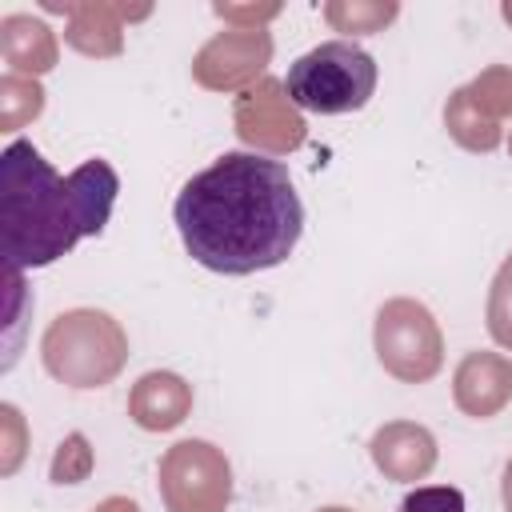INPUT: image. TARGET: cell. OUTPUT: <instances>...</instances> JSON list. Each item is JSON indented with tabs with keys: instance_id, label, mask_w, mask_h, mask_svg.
I'll list each match as a JSON object with an SVG mask.
<instances>
[{
	"instance_id": "8",
	"label": "cell",
	"mask_w": 512,
	"mask_h": 512,
	"mask_svg": "<svg viewBox=\"0 0 512 512\" xmlns=\"http://www.w3.org/2000/svg\"><path fill=\"white\" fill-rule=\"evenodd\" d=\"M268 60H272L268 28H228L216 32L192 56V80L212 92H248L264 80Z\"/></svg>"
},
{
	"instance_id": "13",
	"label": "cell",
	"mask_w": 512,
	"mask_h": 512,
	"mask_svg": "<svg viewBox=\"0 0 512 512\" xmlns=\"http://www.w3.org/2000/svg\"><path fill=\"white\" fill-rule=\"evenodd\" d=\"M48 12H64V40L80 52V56H120L124 48V16L120 4H104V0H84V4H44Z\"/></svg>"
},
{
	"instance_id": "3",
	"label": "cell",
	"mask_w": 512,
	"mask_h": 512,
	"mask_svg": "<svg viewBox=\"0 0 512 512\" xmlns=\"http://www.w3.org/2000/svg\"><path fill=\"white\" fill-rule=\"evenodd\" d=\"M40 360L64 388H104L128 364V332L104 308H68L44 328Z\"/></svg>"
},
{
	"instance_id": "9",
	"label": "cell",
	"mask_w": 512,
	"mask_h": 512,
	"mask_svg": "<svg viewBox=\"0 0 512 512\" xmlns=\"http://www.w3.org/2000/svg\"><path fill=\"white\" fill-rule=\"evenodd\" d=\"M368 456L376 464V472L384 480L396 484H416L436 468V436L424 424L412 420H388L372 432L368 440Z\"/></svg>"
},
{
	"instance_id": "7",
	"label": "cell",
	"mask_w": 512,
	"mask_h": 512,
	"mask_svg": "<svg viewBox=\"0 0 512 512\" xmlns=\"http://www.w3.org/2000/svg\"><path fill=\"white\" fill-rule=\"evenodd\" d=\"M232 124H236V136L252 152L272 156V160L292 152V148H300L304 136H308V124H304L300 108L288 100L284 80H272V76H264L256 88L236 96Z\"/></svg>"
},
{
	"instance_id": "22",
	"label": "cell",
	"mask_w": 512,
	"mask_h": 512,
	"mask_svg": "<svg viewBox=\"0 0 512 512\" xmlns=\"http://www.w3.org/2000/svg\"><path fill=\"white\" fill-rule=\"evenodd\" d=\"M212 12L232 28H264V20L280 16V4H212Z\"/></svg>"
},
{
	"instance_id": "25",
	"label": "cell",
	"mask_w": 512,
	"mask_h": 512,
	"mask_svg": "<svg viewBox=\"0 0 512 512\" xmlns=\"http://www.w3.org/2000/svg\"><path fill=\"white\" fill-rule=\"evenodd\" d=\"M316 512H356V508H344V504H328V508H316Z\"/></svg>"
},
{
	"instance_id": "26",
	"label": "cell",
	"mask_w": 512,
	"mask_h": 512,
	"mask_svg": "<svg viewBox=\"0 0 512 512\" xmlns=\"http://www.w3.org/2000/svg\"><path fill=\"white\" fill-rule=\"evenodd\" d=\"M500 16H504V20H508V24H512V0H508V4H504V8H500Z\"/></svg>"
},
{
	"instance_id": "11",
	"label": "cell",
	"mask_w": 512,
	"mask_h": 512,
	"mask_svg": "<svg viewBox=\"0 0 512 512\" xmlns=\"http://www.w3.org/2000/svg\"><path fill=\"white\" fill-rule=\"evenodd\" d=\"M192 412V384L176 372H144L128 392V416L144 432H172Z\"/></svg>"
},
{
	"instance_id": "2",
	"label": "cell",
	"mask_w": 512,
	"mask_h": 512,
	"mask_svg": "<svg viewBox=\"0 0 512 512\" xmlns=\"http://www.w3.org/2000/svg\"><path fill=\"white\" fill-rule=\"evenodd\" d=\"M120 176L108 160H84L60 176L32 140L0 152V232L8 272L48 268L112 220Z\"/></svg>"
},
{
	"instance_id": "4",
	"label": "cell",
	"mask_w": 512,
	"mask_h": 512,
	"mask_svg": "<svg viewBox=\"0 0 512 512\" xmlns=\"http://www.w3.org/2000/svg\"><path fill=\"white\" fill-rule=\"evenodd\" d=\"M284 92L304 112H360L376 92V60L352 40H324L288 64Z\"/></svg>"
},
{
	"instance_id": "16",
	"label": "cell",
	"mask_w": 512,
	"mask_h": 512,
	"mask_svg": "<svg viewBox=\"0 0 512 512\" xmlns=\"http://www.w3.org/2000/svg\"><path fill=\"white\" fill-rule=\"evenodd\" d=\"M44 112V88L32 76H0V132H16Z\"/></svg>"
},
{
	"instance_id": "15",
	"label": "cell",
	"mask_w": 512,
	"mask_h": 512,
	"mask_svg": "<svg viewBox=\"0 0 512 512\" xmlns=\"http://www.w3.org/2000/svg\"><path fill=\"white\" fill-rule=\"evenodd\" d=\"M396 16H400V4L396 0H328L324 4V20L336 32H348V36L384 32Z\"/></svg>"
},
{
	"instance_id": "27",
	"label": "cell",
	"mask_w": 512,
	"mask_h": 512,
	"mask_svg": "<svg viewBox=\"0 0 512 512\" xmlns=\"http://www.w3.org/2000/svg\"><path fill=\"white\" fill-rule=\"evenodd\" d=\"M508 152H512V136H508Z\"/></svg>"
},
{
	"instance_id": "14",
	"label": "cell",
	"mask_w": 512,
	"mask_h": 512,
	"mask_svg": "<svg viewBox=\"0 0 512 512\" xmlns=\"http://www.w3.org/2000/svg\"><path fill=\"white\" fill-rule=\"evenodd\" d=\"M444 128L468 152H496L500 140H504L500 120H492L488 112H480L476 100L468 96V88H456L448 96V104H444Z\"/></svg>"
},
{
	"instance_id": "6",
	"label": "cell",
	"mask_w": 512,
	"mask_h": 512,
	"mask_svg": "<svg viewBox=\"0 0 512 512\" xmlns=\"http://www.w3.org/2000/svg\"><path fill=\"white\" fill-rule=\"evenodd\" d=\"M168 512H224L232 504V464L208 440H176L156 464Z\"/></svg>"
},
{
	"instance_id": "12",
	"label": "cell",
	"mask_w": 512,
	"mask_h": 512,
	"mask_svg": "<svg viewBox=\"0 0 512 512\" xmlns=\"http://www.w3.org/2000/svg\"><path fill=\"white\" fill-rule=\"evenodd\" d=\"M0 56H4L12 76L40 80L44 72L56 68L60 40H56V32L44 20H36L28 12H12V16L0 20Z\"/></svg>"
},
{
	"instance_id": "20",
	"label": "cell",
	"mask_w": 512,
	"mask_h": 512,
	"mask_svg": "<svg viewBox=\"0 0 512 512\" xmlns=\"http://www.w3.org/2000/svg\"><path fill=\"white\" fill-rule=\"evenodd\" d=\"M28 448V424L16 404H0V472L12 476Z\"/></svg>"
},
{
	"instance_id": "1",
	"label": "cell",
	"mask_w": 512,
	"mask_h": 512,
	"mask_svg": "<svg viewBox=\"0 0 512 512\" xmlns=\"http://www.w3.org/2000/svg\"><path fill=\"white\" fill-rule=\"evenodd\" d=\"M172 216L184 252L220 276L284 264L304 232V204L288 168L260 152L216 156L180 188Z\"/></svg>"
},
{
	"instance_id": "23",
	"label": "cell",
	"mask_w": 512,
	"mask_h": 512,
	"mask_svg": "<svg viewBox=\"0 0 512 512\" xmlns=\"http://www.w3.org/2000/svg\"><path fill=\"white\" fill-rule=\"evenodd\" d=\"M92 512H140V504L132 496H104L100 504H92Z\"/></svg>"
},
{
	"instance_id": "17",
	"label": "cell",
	"mask_w": 512,
	"mask_h": 512,
	"mask_svg": "<svg viewBox=\"0 0 512 512\" xmlns=\"http://www.w3.org/2000/svg\"><path fill=\"white\" fill-rule=\"evenodd\" d=\"M484 324H488V336H492L504 352H512V252L504 256V264H500L496 276H492Z\"/></svg>"
},
{
	"instance_id": "18",
	"label": "cell",
	"mask_w": 512,
	"mask_h": 512,
	"mask_svg": "<svg viewBox=\"0 0 512 512\" xmlns=\"http://www.w3.org/2000/svg\"><path fill=\"white\" fill-rule=\"evenodd\" d=\"M464 88H468V96L476 100V108L488 112L492 120L512 116V68H508V64L484 68V72H480L472 84H464Z\"/></svg>"
},
{
	"instance_id": "5",
	"label": "cell",
	"mask_w": 512,
	"mask_h": 512,
	"mask_svg": "<svg viewBox=\"0 0 512 512\" xmlns=\"http://www.w3.org/2000/svg\"><path fill=\"white\" fill-rule=\"evenodd\" d=\"M372 348L380 368L400 384H428L444 368V332L428 304L392 296L376 308Z\"/></svg>"
},
{
	"instance_id": "10",
	"label": "cell",
	"mask_w": 512,
	"mask_h": 512,
	"mask_svg": "<svg viewBox=\"0 0 512 512\" xmlns=\"http://www.w3.org/2000/svg\"><path fill=\"white\" fill-rule=\"evenodd\" d=\"M452 400L472 420H492L512 400V356L468 352L452 372Z\"/></svg>"
},
{
	"instance_id": "21",
	"label": "cell",
	"mask_w": 512,
	"mask_h": 512,
	"mask_svg": "<svg viewBox=\"0 0 512 512\" xmlns=\"http://www.w3.org/2000/svg\"><path fill=\"white\" fill-rule=\"evenodd\" d=\"M396 512H464V492L452 484H424L412 488Z\"/></svg>"
},
{
	"instance_id": "24",
	"label": "cell",
	"mask_w": 512,
	"mask_h": 512,
	"mask_svg": "<svg viewBox=\"0 0 512 512\" xmlns=\"http://www.w3.org/2000/svg\"><path fill=\"white\" fill-rule=\"evenodd\" d=\"M500 500H504V512H512V456H508L504 476H500Z\"/></svg>"
},
{
	"instance_id": "19",
	"label": "cell",
	"mask_w": 512,
	"mask_h": 512,
	"mask_svg": "<svg viewBox=\"0 0 512 512\" xmlns=\"http://www.w3.org/2000/svg\"><path fill=\"white\" fill-rule=\"evenodd\" d=\"M92 464H96V456H92L88 436L84 432H68L60 440L56 456H52L48 476H52V484H84L92 476Z\"/></svg>"
}]
</instances>
